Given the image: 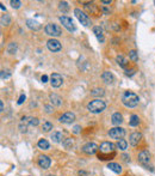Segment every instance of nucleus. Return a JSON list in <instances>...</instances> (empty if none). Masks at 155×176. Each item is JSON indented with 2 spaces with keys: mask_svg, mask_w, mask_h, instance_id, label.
Here are the masks:
<instances>
[{
  "mask_svg": "<svg viewBox=\"0 0 155 176\" xmlns=\"http://www.w3.org/2000/svg\"><path fill=\"white\" fill-rule=\"evenodd\" d=\"M140 102L139 96L133 91H124L122 95V103L128 108H135Z\"/></svg>",
  "mask_w": 155,
  "mask_h": 176,
  "instance_id": "1",
  "label": "nucleus"
},
{
  "mask_svg": "<svg viewBox=\"0 0 155 176\" xmlns=\"http://www.w3.org/2000/svg\"><path fill=\"white\" fill-rule=\"evenodd\" d=\"M105 108H106V103H105L103 99H100V98L93 99V101H91V102L87 104V109H88V111L92 113V114H99V113L104 111Z\"/></svg>",
  "mask_w": 155,
  "mask_h": 176,
  "instance_id": "2",
  "label": "nucleus"
},
{
  "mask_svg": "<svg viewBox=\"0 0 155 176\" xmlns=\"http://www.w3.org/2000/svg\"><path fill=\"white\" fill-rule=\"evenodd\" d=\"M44 31H45L47 35L53 36V37H57V36H60V35L62 34L61 28H60L57 24H54V23H49V24H47L45 28H44Z\"/></svg>",
  "mask_w": 155,
  "mask_h": 176,
  "instance_id": "3",
  "label": "nucleus"
},
{
  "mask_svg": "<svg viewBox=\"0 0 155 176\" xmlns=\"http://www.w3.org/2000/svg\"><path fill=\"white\" fill-rule=\"evenodd\" d=\"M139 162L145 167V168H149L152 171H154V169H153V167L152 165H148L149 164V162H151V155H149V152L147 151V150H145V151H142V152H140V155H139Z\"/></svg>",
  "mask_w": 155,
  "mask_h": 176,
  "instance_id": "4",
  "label": "nucleus"
},
{
  "mask_svg": "<svg viewBox=\"0 0 155 176\" xmlns=\"http://www.w3.org/2000/svg\"><path fill=\"white\" fill-rule=\"evenodd\" d=\"M74 14H75V17L79 19V22H80L83 26H89V25H91V19H89V17H88L85 12H82L80 8H75V10H74Z\"/></svg>",
  "mask_w": 155,
  "mask_h": 176,
  "instance_id": "5",
  "label": "nucleus"
},
{
  "mask_svg": "<svg viewBox=\"0 0 155 176\" xmlns=\"http://www.w3.org/2000/svg\"><path fill=\"white\" fill-rule=\"evenodd\" d=\"M115 147L116 145L113 143H110V141H104L101 143L99 150H100V153L104 156V155H109V153H115Z\"/></svg>",
  "mask_w": 155,
  "mask_h": 176,
  "instance_id": "6",
  "label": "nucleus"
},
{
  "mask_svg": "<svg viewBox=\"0 0 155 176\" xmlns=\"http://www.w3.org/2000/svg\"><path fill=\"white\" fill-rule=\"evenodd\" d=\"M109 135H110V138H112V139H118V140H121V139H123V137L125 135V129L122 128V127H113V128H111V129L109 131Z\"/></svg>",
  "mask_w": 155,
  "mask_h": 176,
  "instance_id": "7",
  "label": "nucleus"
},
{
  "mask_svg": "<svg viewBox=\"0 0 155 176\" xmlns=\"http://www.w3.org/2000/svg\"><path fill=\"white\" fill-rule=\"evenodd\" d=\"M60 22L62 23V25L68 30V31H75V25L72 20L71 17H67V16H61L60 17Z\"/></svg>",
  "mask_w": 155,
  "mask_h": 176,
  "instance_id": "8",
  "label": "nucleus"
},
{
  "mask_svg": "<svg viewBox=\"0 0 155 176\" xmlns=\"http://www.w3.org/2000/svg\"><path fill=\"white\" fill-rule=\"evenodd\" d=\"M98 150H99V147L95 143H87L82 146V152L86 155H94Z\"/></svg>",
  "mask_w": 155,
  "mask_h": 176,
  "instance_id": "9",
  "label": "nucleus"
},
{
  "mask_svg": "<svg viewBox=\"0 0 155 176\" xmlns=\"http://www.w3.org/2000/svg\"><path fill=\"white\" fill-rule=\"evenodd\" d=\"M47 47H48V49L50 50V52H60L61 49H62V46H61V43L57 41V40H55V38H51V40H49L48 42H47Z\"/></svg>",
  "mask_w": 155,
  "mask_h": 176,
  "instance_id": "10",
  "label": "nucleus"
},
{
  "mask_svg": "<svg viewBox=\"0 0 155 176\" xmlns=\"http://www.w3.org/2000/svg\"><path fill=\"white\" fill-rule=\"evenodd\" d=\"M62 83H63V78H62L61 74H59V73H53V74L50 76V84H51L53 88H60V86L62 85Z\"/></svg>",
  "mask_w": 155,
  "mask_h": 176,
  "instance_id": "11",
  "label": "nucleus"
},
{
  "mask_svg": "<svg viewBox=\"0 0 155 176\" xmlns=\"http://www.w3.org/2000/svg\"><path fill=\"white\" fill-rule=\"evenodd\" d=\"M74 120H75V115L73 113H71V111H67V113L62 114L60 116V119H59V121L61 123H72Z\"/></svg>",
  "mask_w": 155,
  "mask_h": 176,
  "instance_id": "12",
  "label": "nucleus"
},
{
  "mask_svg": "<svg viewBox=\"0 0 155 176\" xmlns=\"http://www.w3.org/2000/svg\"><path fill=\"white\" fill-rule=\"evenodd\" d=\"M141 140H142V134L139 133V132H134V133H131L130 137H129V143H130L133 146L139 145Z\"/></svg>",
  "mask_w": 155,
  "mask_h": 176,
  "instance_id": "13",
  "label": "nucleus"
},
{
  "mask_svg": "<svg viewBox=\"0 0 155 176\" xmlns=\"http://www.w3.org/2000/svg\"><path fill=\"white\" fill-rule=\"evenodd\" d=\"M38 164H39V167L41 168H43V169H48L49 167H50V164H51V161H50V158L48 157V156H39V158H38Z\"/></svg>",
  "mask_w": 155,
  "mask_h": 176,
  "instance_id": "14",
  "label": "nucleus"
},
{
  "mask_svg": "<svg viewBox=\"0 0 155 176\" xmlns=\"http://www.w3.org/2000/svg\"><path fill=\"white\" fill-rule=\"evenodd\" d=\"M26 25H28L29 29L35 30V31H37V30L41 29V24H39L37 20H35V19H28V20H26Z\"/></svg>",
  "mask_w": 155,
  "mask_h": 176,
  "instance_id": "15",
  "label": "nucleus"
},
{
  "mask_svg": "<svg viewBox=\"0 0 155 176\" xmlns=\"http://www.w3.org/2000/svg\"><path fill=\"white\" fill-rule=\"evenodd\" d=\"M101 78H103V80H104L106 84H112L113 80H115L113 74H112L111 72H109V71H105V72L101 74Z\"/></svg>",
  "mask_w": 155,
  "mask_h": 176,
  "instance_id": "16",
  "label": "nucleus"
},
{
  "mask_svg": "<svg viewBox=\"0 0 155 176\" xmlns=\"http://www.w3.org/2000/svg\"><path fill=\"white\" fill-rule=\"evenodd\" d=\"M111 122H112V125L119 127V125L123 122V116H122V114H119V113H115V114L112 115V117H111Z\"/></svg>",
  "mask_w": 155,
  "mask_h": 176,
  "instance_id": "17",
  "label": "nucleus"
},
{
  "mask_svg": "<svg viewBox=\"0 0 155 176\" xmlns=\"http://www.w3.org/2000/svg\"><path fill=\"white\" fill-rule=\"evenodd\" d=\"M50 101H51V103H53L54 105H56V107H60V105L62 104V98H61L59 95H56V93H51V95H50Z\"/></svg>",
  "mask_w": 155,
  "mask_h": 176,
  "instance_id": "18",
  "label": "nucleus"
},
{
  "mask_svg": "<svg viewBox=\"0 0 155 176\" xmlns=\"http://www.w3.org/2000/svg\"><path fill=\"white\" fill-rule=\"evenodd\" d=\"M50 139L54 143H61L62 139H63V134L61 132H53V134L50 135Z\"/></svg>",
  "mask_w": 155,
  "mask_h": 176,
  "instance_id": "19",
  "label": "nucleus"
},
{
  "mask_svg": "<svg viewBox=\"0 0 155 176\" xmlns=\"http://www.w3.org/2000/svg\"><path fill=\"white\" fill-rule=\"evenodd\" d=\"M93 32L95 34V36H97V38H98V41H100V42H104L103 29H101L100 26H94V28H93Z\"/></svg>",
  "mask_w": 155,
  "mask_h": 176,
  "instance_id": "20",
  "label": "nucleus"
},
{
  "mask_svg": "<svg viewBox=\"0 0 155 176\" xmlns=\"http://www.w3.org/2000/svg\"><path fill=\"white\" fill-rule=\"evenodd\" d=\"M107 168L110 169V170H112V171H115L116 174H121L122 173V167L119 165V164H117V163H109L107 164Z\"/></svg>",
  "mask_w": 155,
  "mask_h": 176,
  "instance_id": "21",
  "label": "nucleus"
},
{
  "mask_svg": "<svg viewBox=\"0 0 155 176\" xmlns=\"http://www.w3.org/2000/svg\"><path fill=\"white\" fill-rule=\"evenodd\" d=\"M85 10L91 12V13H95L97 12V6L94 5V2H86L85 4Z\"/></svg>",
  "mask_w": 155,
  "mask_h": 176,
  "instance_id": "22",
  "label": "nucleus"
},
{
  "mask_svg": "<svg viewBox=\"0 0 155 176\" xmlns=\"http://www.w3.org/2000/svg\"><path fill=\"white\" fill-rule=\"evenodd\" d=\"M37 145H38V147H39L41 150H48V149L50 147V144H49L45 139H41V140H38Z\"/></svg>",
  "mask_w": 155,
  "mask_h": 176,
  "instance_id": "23",
  "label": "nucleus"
},
{
  "mask_svg": "<svg viewBox=\"0 0 155 176\" xmlns=\"http://www.w3.org/2000/svg\"><path fill=\"white\" fill-rule=\"evenodd\" d=\"M116 61H117V64H118L121 67H123V68H125V66H127V64H128L127 59H125L123 55H118V56L116 58Z\"/></svg>",
  "mask_w": 155,
  "mask_h": 176,
  "instance_id": "24",
  "label": "nucleus"
},
{
  "mask_svg": "<svg viewBox=\"0 0 155 176\" xmlns=\"http://www.w3.org/2000/svg\"><path fill=\"white\" fill-rule=\"evenodd\" d=\"M140 123V117L137 116V115H131L130 116V120H129V125L130 126H133V127H135V126H137Z\"/></svg>",
  "mask_w": 155,
  "mask_h": 176,
  "instance_id": "25",
  "label": "nucleus"
},
{
  "mask_svg": "<svg viewBox=\"0 0 155 176\" xmlns=\"http://www.w3.org/2000/svg\"><path fill=\"white\" fill-rule=\"evenodd\" d=\"M59 8H60L63 13H67V12L69 11V5H68V2H66V1H61V2L59 4Z\"/></svg>",
  "mask_w": 155,
  "mask_h": 176,
  "instance_id": "26",
  "label": "nucleus"
},
{
  "mask_svg": "<svg viewBox=\"0 0 155 176\" xmlns=\"http://www.w3.org/2000/svg\"><path fill=\"white\" fill-rule=\"evenodd\" d=\"M117 147H118L119 150H122V151H125L127 147H128V143H127V140H124V139L118 140V143H117Z\"/></svg>",
  "mask_w": 155,
  "mask_h": 176,
  "instance_id": "27",
  "label": "nucleus"
},
{
  "mask_svg": "<svg viewBox=\"0 0 155 176\" xmlns=\"http://www.w3.org/2000/svg\"><path fill=\"white\" fill-rule=\"evenodd\" d=\"M17 43L16 42H12V43H10L8 44V47H7V53L8 54H14L16 52H17Z\"/></svg>",
  "mask_w": 155,
  "mask_h": 176,
  "instance_id": "28",
  "label": "nucleus"
},
{
  "mask_svg": "<svg viewBox=\"0 0 155 176\" xmlns=\"http://www.w3.org/2000/svg\"><path fill=\"white\" fill-rule=\"evenodd\" d=\"M26 122H28V125H30V126H37L38 123H39V120L37 119V117H28L26 116Z\"/></svg>",
  "mask_w": 155,
  "mask_h": 176,
  "instance_id": "29",
  "label": "nucleus"
},
{
  "mask_svg": "<svg viewBox=\"0 0 155 176\" xmlns=\"http://www.w3.org/2000/svg\"><path fill=\"white\" fill-rule=\"evenodd\" d=\"M73 144H74V141H73V139H72V138H67V139L62 143V145L65 146V149H72Z\"/></svg>",
  "mask_w": 155,
  "mask_h": 176,
  "instance_id": "30",
  "label": "nucleus"
},
{
  "mask_svg": "<svg viewBox=\"0 0 155 176\" xmlns=\"http://www.w3.org/2000/svg\"><path fill=\"white\" fill-rule=\"evenodd\" d=\"M11 23V17L8 16V14H4L2 17H1V25H8Z\"/></svg>",
  "mask_w": 155,
  "mask_h": 176,
  "instance_id": "31",
  "label": "nucleus"
},
{
  "mask_svg": "<svg viewBox=\"0 0 155 176\" xmlns=\"http://www.w3.org/2000/svg\"><path fill=\"white\" fill-rule=\"evenodd\" d=\"M42 129H43L44 132H49L50 129H53V123H51V122H49V121L44 122V123H43V126H42Z\"/></svg>",
  "mask_w": 155,
  "mask_h": 176,
  "instance_id": "32",
  "label": "nucleus"
},
{
  "mask_svg": "<svg viewBox=\"0 0 155 176\" xmlns=\"http://www.w3.org/2000/svg\"><path fill=\"white\" fill-rule=\"evenodd\" d=\"M91 95L92 96H103L104 95V90L103 89H94L91 91Z\"/></svg>",
  "mask_w": 155,
  "mask_h": 176,
  "instance_id": "33",
  "label": "nucleus"
},
{
  "mask_svg": "<svg viewBox=\"0 0 155 176\" xmlns=\"http://www.w3.org/2000/svg\"><path fill=\"white\" fill-rule=\"evenodd\" d=\"M10 4H11V6L13 8H19L20 5H22V1H19V0H11Z\"/></svg>",
  "mask_w": 155,
  "mask_h": 176,
  "instance_id": "34",
  "label": "nucleus"
},
{
  "mask_svg": "<svg viewBox=\"0 0 155 176\" xmlns=\"http://www.w3.org/2000/svg\"><path fill=\"white\" fill-rule=\"evenodd\" d=\"M129 56H130V59H131L133 61H137V60H139V55H137L136 50H130Z\"/></svg>",
  "mask_w": 155,
  "mask_h": 176,
  "instance_id": "35",
  "label": "nucleus"
},
{
  "mask_svg": "<svg viewBox=\"0 0 155 176\" xmlns=\"http://www.w3.org/2000/svg\"><path fill=\"white\" fill-rule=\"evenodd\" d=\"M10 77H11V73L8 71H1V79H6Z\"/></svg>",
  "mask_w": 155,
  "mask_h": 176,
  "instance_id": "36",
  "label": "nucleus"
},
{
  "mask_svg": "<svg viewBox=\"0 0 155 176\" xmlns=\"http://www.w3.org/2000/svg\"><path fill=\"white\" fill-rule=\"evenodd\" d=\"M80 129H81V127H80V126H74V127H73V133H75V134H79V133H80Z\"/></svg>",
  "mask_w": 155,
  "mask_h": 176,
  "instance_id": "37",
  "label": "nucleus"
},
{
  "mask_svg": "<svg viewBox=\"0 0 155 176\" xmlns=\"http://www.w3.org/2000/svg\"><path fill=\"white\" fill-rule=\"evenodd\" d=\"M25 95H20V97H19V99H18V104H22L24 101H25Z\"/></svg>",
  "mask_w": 155,
  "mask_h": 176,
  "instance_id": "38",
  "label": "nucleus"
},
{
  "mask_svg": "<svg viewBox=\"0 0 155 176\" xmlns=\"http://www.w3.org/2000/svg\"><path fill=\"white\" fill-rule=\"evenodd\" d=\"M44 108H45V111H47V113H51V111H53V108H51L50 105H44Z\"/></svg>",
  "mask_w": 155,
  "mask_h": 176,
  "instance_id": "39",
  "label": "nucleus"
},
{
  "mask_svg": "<svg viewBox=\"0 0 155 176\" xmlns=\"http://www.w3.org/2000/svg\"><path fill=\"white\" fill-rule=\"evenodd\" d=\"M41 80H42L43 83H47V82H48V76H45V74H44V76H42Z\"/></svg>",
  "mask_w": 155,
  "mask_h": 176,
  "instance_id": "40",
  "label": "nucleus"
},
{
  "mask_svg": "<svg viewBox=\"0 0 155 176\" xmlns=\"http://www.w3.org/2000/svg\"><path fill=\"white\" fill-rule=\"evenodd\" d=\"M135 73V70H130V71H127V76H133Z\"/></svg>",
  "mask_w": 155,
  "mask_h": 176,
  "instance_id": "41",
  "label": "nucleus"
},
{
  "mask_svg": "<svg viewBox=\"0 0 155 176\" xmlns=\"http://www.w3.org/2000/svg\"><path fill=\"white\" fill-rule=\"evenodd\" d=\"M101 4H104V5H110V4H111V0H103Z\"/></svg>",
  "mask_w": 155,
  "mask_h": 176,
  "instance_id": "42",
  "label": "nucleus"
},
{
  "mask_svg": "<svg viewBox=\"0 0 155 176\" xmlns=\"http://www.w3.org/2000/svg\"><path fill=\"white\" fill-rule=\"evenodd\" d=\"M123 158H124V161H125V162H129V161H130V158H129V156H128V155H123Z\"/></svg>",
  "mask_w": 155,
  "mask_h": 176,
  "instance_id": "43",
  "label": "nucleus"
},
{
  "mask_svg": "<svg viewBox=\"0 0 155 176\" xmlns=\"http://www.w3.org/2000/svg\"><path fill=\"white\" fill-rule=\"evenodd\" d=\"M103 11H104V13H105V14H109V13H110V11H109L106 7H103Z\"/></svg>",
  "mask_w": 155,
  "mask_h": 176,
  "instance_id": "44",
  "label": "nucleus"
},
{
  "mask_svg": "<svg viewBox=\"0 0 155 176\" xmlns=\"http://www.w3.org/2000/svg\"><path fill=\"white\" fill-rule=\"evenodd\" d=\"M79 175L81 176H83V175H87V173H86V171H82V170H80V171H79Z\"/></svg>",
  "mask_w": 155,
  "mask_h": 176,
  "instance_id": "45",
  "label": "nucleus"
},
{
  "mask_svg": "<svg viewBox=\"0 0 155 176\" xmlns=\"http://www.w3.org/2000/svg\"><path fill=\"white\" fill-rule=\"evenodd\" d=\"M0 110L4 111V103H2V101H1V103H0Z\"/></svg>",
  "mask_w": 155,
  "mask_h": 176,
  "instance_id": "46",
  "label": "nucleus"
},
{
  "mask_svg": "<svg viewBox=\"0 0 155 176\" xmlns=\"http://www.w3.org/2000/svg\"><path fill=\"white\" fill-rule=\"evenodd\" d=\"M0 8H1V11H6V8H5L4 5H0Z\"/></svg>",
  "mask_w": 155,
  "mask_h": 176,
  "instance_id": "47",
  "label": "nucleus"
},
{
  "mask_svg": "<svg viewBox=\"0 0 155 176\" xmlns=\"http://www.w3.org/2000/svg\"><path fill=\"white\" fill-rule=\"evenodd\" d=\"M48 176H54V175H48Z\"/></svg>",
  "mask_w": 155,
  "mask_h": 176,
  "instance_id": "48",
  "label": "nucleus"
}]
</instances>
